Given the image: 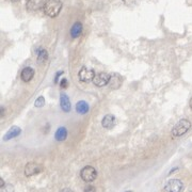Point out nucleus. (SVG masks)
Here are the masks:
<instances>
[{
	"mask_svg": "<svg viewBox=\"0 0 192 192\" xmlns=\"http://www.w3.org/2000/svg\"><path fill=\"white\" fill-rule=\"evenodd\" d=\"M62 10V2L59 0H46L43 11L49 17H57Z\"/></svg>",
	"mask_w": 192,
	"mask_h": 192,
	"instance_id": "f257e3e1",
	"label": "nucleus"
},
{
	"mask_svg": "<svg viewBox=\"0 0 192 192\" xmlns=\"http://www.w3.org/2000/svg\"><path fill=\"white\" fill-rule=\"evenodd\" d=\"M190 128H191V123H190V121L186 120V118H183V120H180L174 127H173L172 137L173 138L181 137V135H185Z\"/></svg>",
	"mask_w": 192,
	"mask_h": 192,
	"instance_id": "f03ea898",
	"label": "nucleus"
},
{
	"mask_svg": "<svg viewBox=\"0 0 192 192\" xmlns=\"http://www.w3.org/2000/svg\"><path fill=\"white\" fill-rule=\"evenodd\" d=\"M80 177L87 183H92L97 177V171L91 166H87L80 171Z\"/></svg>",
	"mask_w": 192,
	"mask_h": 192,
	"instance_id": "7ed1b4c3",
	"label": "nucleus"
},
{
	"mask_svg": "<svg viewBox=\"0 0 192 192\" xmlns=\"http://www.w3.org/2000/svg\"><path fill=\"white\" fill-rule=\"evenodd\" d=\"M183 183L179 179H170L166 183L164 190L166 192H183Z\"/></svg>",
	"mask_w": 192,
	"mask_h": 192,
	"instance_id": "20e7f679",
	"label": "nucleus"
},
{
	"mask_svg": "<svg viewBox=\"0 0 192 192\" xmlns=\"http://www.w3.org/2000/svg\"><path fill=\"white\" fill-rule=\"evenodd\" d=\"M43 168H42L41 164L36 163V162H29L25 166V175L27 177H31L33 175H36L39 173L42 172Z\"/></svg>",
	"mask_w": 192,
	"mask_h": 192,
	"instance_id": "39448f33",
	"label": "nucleus"
},
{
	"mask_svg": "<svg viewBox=\"0 0 192 192\" xmlns=\"http://www.w3.org/2000/svg\"><path fill=\"white\" fill-rule=\"evenodd\" d=\"M78 76H79L80 81H82V82H90V81H93V79L95 78L96 75L93 70H89V68H87V67H82L80 70V72H79Z\"/></svg>",
	"mask_w": 192,
	"mask_h": 192,
	"instance_id": "423d86ee",
	"label": "nucleus"
},
{
	"mask_svg": "<svg viewBox=\"0 0 192 192\" xmlns=\"http://www.w3.org/2000/svg\"><path fill=\"white\" fill-rule=\"evenodd\" d=\"M110 82V75L107 73H99L93 79V83L96 87H105Z\"/></svg>",
	"mask_w": 192,
	"mask_h": 192,
	"instance_id": "0eeeda50",
	"label": "nucleus"
},
{
	"mask_svg": "<svg viewBox=\"0 0 192 192\" xmlns=\"http://www.w3.org/2000/svg\"><path fill=\"white\" fill-rule=\"evenodd\" d=\"M22 133V128L18 126H12L9 130L7 131L5 135H3V141H9V140H12L14 138L18 137V135Z\"/></svg>",
	"mask_w": 192,
	"mask_h": 192,
	"instance_id": "6e6552de",
	"label": "nucleus"
},
{
	"mask_svg": "<svg viewBox=\"0 0 192 192\" xmlns=\"http://www.w3.org/2000/svg\"><path fill=\"white\" fill-rule=\"evenodd\" d=\"M44 1L43 0H28L27 1V10L30 12L39 11V9H43Z\"/></svg>",
	"mask_w": 192,
	"mask_h": 192,
	"instance_id": "1a4fd4ad",
	"label": "nucleus"
},
{
	"mask_svg": "<svg viewBox=\"0 0 192 192\" xmlns=\"http://www.w3.org/2000/svg\"><path fill=\"white\" fill-rule=\"evenodd\" d=\"M115 123H116V118L115 116L112 115V114H107V115H105L103 121H101V125H103V127L106 129L113 128Z\"/></svg>",
	"mask_w": 192,
	"mask_h": 192,
	"instance_id": "9d476101",
	"label": "nucleus"
},
{
	"mask_svg": "<svg viewBox=\"0 0 192 192\" xmlns=\"http://www.w3.org/2000/svg\"><path fill=\"white\" fill-rule=\"evenodd\" d=\"M60 106H61V109L63 110L64 112H70V108H72V105H70V97H68L66 94H61L60 96Z\"/></svg>",
	"mask_w": 192,
	"mask_h": 192,
	"instance_id": "9b49d317",
	"label": "nucleus"
},
{
	"mask_svg": "<svg viewBox=\"0 0 192 192\" xmlns=\"http://www.w3.org/2000/svg\"><path fill=\"white\" fill-rule=\"evenodd\" d=\"M33 76H34V70H33L32 67H29V66L25 67L20 73V78L25 82H29L33 78Z\"/></svg>",
	"mask_w": 192,
	"mask_h": 192,
	"instance_id": "f8f14e48",
	"label": "nucleus"
},
{
	"mask_svg": "<svg viewBox=\"0 0 192 192\" xmlns=\"http://www.w3.org/2000/svg\"><path fill=\"white\" fill-rule=\"evenodd\" d=\"M82 24H81L80 22H76L74 25H73L72 29H70V36L73 37V39H77V37H79L81 35V33H82Z\"/></svg>",
	"mask_w": 192,
	"mask_h": 192,
	"instance_id": "ddd939ff",
	"label": "nucleus"
},
{
	"mask_svg": "<svg viewBox=\"0 0 192 192\" xmlns=\"http://www.w3.org/2000/svg\"><path fill=\"white\" fill-rule=\"evenodd\" d=\"M110 87L112 89H118L120 85L122 84V77L118 74H113L110 76Z\"/></svg>",
	"mask_w": 192,
	"mask_h": 192,
	"instance_id": "4468645a",
	"label": "nucleus"
},
{
	"mask_svg": "<svg viewBox=\"0 0 192 192\" xmlns=\"http://www.w3.org/2000/svg\"><path fill=\"white\" fill-rule=\"evenodd\" d=\"M90 110L89 104L84 101H80L76 104V111L78 112L79 114H85L87 113Z\"/></svg>",
	"mask_w": 192,
	"mask_h": 192,
	"instance_id": "2eb2a0df",
	"label": "nucleus"
},
{
	"mask_svg": "<svg viewBox=\"0 0 192 192\" xmlns=\"http://www.w3.org/2000/svg\"><path fill=\"white\" fill-rule=\"evenodd\" d=\"M36 55H37V62H39V64H43L47 61L48 53L46 49H44V48H39L36 50Z\"/></svg>",
	"mask_w": 192,
	"mask_h": 192,
	"instance_id": "dca6fc26",
	"label": "nucleus"
},
{
	"mask_svg": "<svg viewBox=\"0 0 192 192\" xmlns=\"http://www.w3.org/2000/svg\"><path fill=\"white\" fill-rule=\"evenodd\" d=\"M67 137V129L65 127H59L55 133V138L57 141H64Z\"/></svg>",
	"mask_w": 192,
	"mask_h": 192,
	"instance_id": "f3484780",
	"label": "nucleus"
},
{
	"mask_svg": "<svg viewBox=\"0 0 192 192\" xmlns=\"http://www.w3.org/2000/svg\"><path fill=\"white\" fill-rule=\"evenodd\" d=\"M45 105V98H44L43 96H39L34 101V106L36 108H41Z\"/></svg>",
	"mask_w": 192,
	"mask_h": 192,
	"instance_id": "a211bd4d",
	"label": "nucleus"
},
{
	"mask_svg": "<svg viewBox=\"0 0 192 192\" xmlns=\"http://www.w3.org/2000/svg\"><path fill=\"white\" fill-rule=\"evenodd\" d=\"M68 85V81L66 78H63L61 79V81H60V87H61V89H66Z\"/></svg>",
	"mask_w": 192,
	"mask_h": 192,
	"instance_id": "6ab92c4d",
	"label": "nucleus"
},
{
	"mask_svg": "<svg viewBox=\"0 0 192 192\" xmlns=\"http://www.w3.org/2000/svg\"><path fill=\"white\" fill-rule=\"evenodd\" d=\"M83 192H96V189H95V187H94V186L87 185V187L84 188V191H83Z\"/></svg>",
	"mask_w": 192,
	"mask_h": 192,
	"instance_id": "aec40b11",
	"label": "nucleus"
},
{
	"mask_svg": "<svg viewBox=\"0 0 192 192\" xmlns=\"http://www.w3.org/2000/svg\"><path fill=\"white\" fill-rule=\"evenodd\" d=\"M138 0H123V2L125 3L126 5H133L137 3Z\"/></svg>",
	"mask_w": 192,
	"mask_h": 192,
	"instance_id": "412c9836",
	"label": "nucleus"
},
{
	"mask_svg": "<svg viewBox=\"0 0 192 192\" xmlns=\"http://www.w3.org/2000/svg\"><path fill=\"white\" fill-rule=\"evenodd\" d=\"M63 70H60V72H58L57 74H56V78H55V83H58V81H59V77L61 76L62 74H63Z\"/></svg>",
	"mask_w": 192,
	"mask_h": 192,
	"instance_id": "4be33fe9",
	"label": "nucleus"
},
{
	"mask_svg": "<svg viewBox=\"0 0 192 192\" xmlns=\"http://www.w3.org/2000/svg\"><path fill=\"white\" fill-rule=\"evenodd\" d=\"M5 192H13V186L8 185L5 187Z\"/></svg>",
	"mask_w": 192,
	"mask_h": 192,
	"instance_id": "5701e85b",
	"label": "nucleus"
},
{
	"mask_svg": "<svg viewBox=\"0 0 192 192\" xmlns=\"http://www.w3.org/2000/svg\"><path fill=\"white\" fill-rule=\"evenodd\" d=\"M0 188H5V180L2 178H0Z\"/></svg>",
	"mask_w": 192,
	"mask_h": 192,
	"instance_id": "b1692460",
	"label": "nucleus"
},
{
	"mask_svg": "<svg viewBox=\"0 0 192 192\" xmlns=\"http://www.w3.org/2000/svg\"><path fill=\"white\" fill-rule=\"evenodd\" d=\"M61 192H73V190L70 189V188H65V189H63Z\"/></svg>",
	"mask_w": 192,
	"mask_h": 192,
	"instance_id": "393cba45",
	"label": "nucleus"
},
{
	"mask_svg": "<svg viewBox=\"0 0 192 192\" xmlns=\"http://www.w3.org/2000/svg\"><path fill=\"white\" fill-rule=\"evenodd\" d=\"M5 115V108H1V116Z\"/></svg>",
	"mask_w": 192,
	"mask_h": 192,
	"instance_id": "a878e982",
	"label": "nucleus"
},
{
	"mask_svg": "<svg viewBox=\"0 0 192 192\" xmlns=\"http://www.w3.org/2000/svg\"><path fill=\"white\" fill-rule=\"evenodd\" d=\"M189 105H190V108L192 109V97H191V99H190V103H189Z\"/></svg>",
	"mask_w": 192,
	"mask_h": 192,
	"instance_id": "bb28decb",
	"label": "nucleus"
},
{
	"mask_svg": "<svg viewBox=\"0 0 192 192\" xmlns=\"http://www.w3.org/2000/svg\"><path fill=\"white\" fill-rule=\"evenodd\" d=\"M11 1H13V2H16V1H20V0H11Z\"/></svg>",
	"mask_w": 192,
	"mask_h": 192,
	"instance_id": "cd10ccee",
	"label": "nucleus"
},
{
	"mask_svg": "<svg viewBox=\"0 0 192 192\" xmlns=\"http://www.w3.org/2000/svg\"><path fill=\"white\" fill-rule=\"evenodd\" d=\"M126 192H132V191H130V190H129V191H126Z\"/></svg>",
	"mask_w": 192,
	"mask_h": 192,
	"instance_id": "c85d7f7f",
	"label": "nucleus"
},
{
	"mask_svg": "<svg viewBox=\"0 0 192 192\" xmlns=\"http://www.w3.org/2000/svg\"><path fill=\"white\" fill-rule=\"evenodd\" d=\"M190 192H192V191H190Z\"/></svg>",
	"mask_w": 192,
	"mask_h": 192,
	"instance_id": "c756f323",
	"label": "nucleus"
}]
</instances>
